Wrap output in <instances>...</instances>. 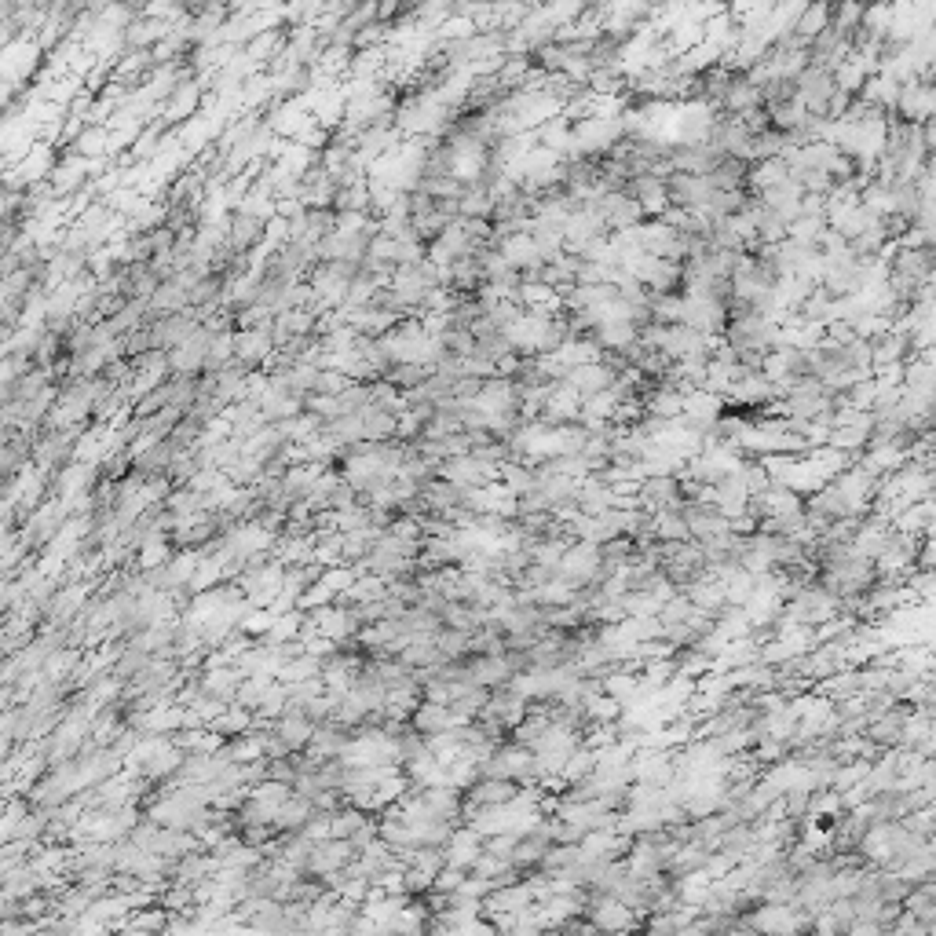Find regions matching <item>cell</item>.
Here are the masks:
<instances>
[{"mask_svg":"<svg viewBox=\"0 0 936 936\" xmlns=\"http://www.w3.org/2000/svg\"><path fill=\"white\" fill-rule=\"evenodd\" d=\"M684 501V487L677 483V476H644V483L637 487V505L648 512L673 509Z\"/></svg>","mask_w":936,"mask_h":936,"instance_id":"3","label":"cell"},{"mask_svg":"<svg viewBox=\"0 0 936 936\" xmlns=\"http://www.w3.org/2000/svg\"><path fill=\"white\" fill-rule=\"evenodd\" d=\"M593 205L607 231H629V227H637L648 220V216H644V205L626 191H604Z\"/></svg>","mask_w":936,"mask_h":936,"instance_id":"1","label":"cell"},{"mask_svg":"<svg viewBox=\"0 0 936 936\" xmlns=\"http://www.w3.org/2000/svg\"><path fill=\"white\" fill-rule=\"evenodd\" d=\"M275 351H278V341L271 326H242V330L234 333V362H242L249 370H253V366H264Z\"/></svg>","mask_w":936,"mask_h":936,"instance_id":"2","label":"cell"},{"mask_svg":"<svg viewBox=\"0 0 936 936\" xmlns=\"http://www.w3.org/2000/svg\"><path fill=\"white\" fill-rule=\"evenodd\" d=\"M863 8H878V4H889V0H860Z\"/></svg>","mask_w":936,"mask_h":936,"instance_id":"4","label":"cell"}]
</instances>
